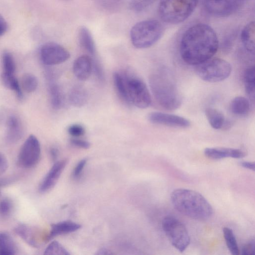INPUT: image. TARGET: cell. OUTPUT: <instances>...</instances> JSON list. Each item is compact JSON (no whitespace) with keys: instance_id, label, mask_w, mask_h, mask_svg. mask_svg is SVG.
I'll list each match as a JSON object with an SVG mask.
<instances>
[{"instance_id":"20","label":"cell","mask_w":255,"mask_h":255,"mask_svg":"<svg viewBox=\"0 0 255 255\" xmlns=\"http://www.w3.org/2000/svg\"><path fill=\"white\" fill-rule=\"evenodd\" d=\"M255 22L251 21L243 29L241 38L242 42L246 49L252 53L255 52Z\"/></svg>"},{"instance_id":"3","label":"cell","mask_w":255,"mask_h":255,"mask_svg":"<svg viewBox=\"0 0 255 255\" xmlns=\"http://www.w3.org/2000/svg\"><path fill=\"white\" fill-rule=\"evenodd\" d=\"M149 87L157 103L162 108L173 111L181 105L182 97L169 72L161 69L149 77Z\"/></svg>"},{"instance_id":"5","label":"cell","mask_w":255,"mask_h":255,"mask_svg":"<svg viewBox=\"0 0 255 255\" xmlns=\"http://www.w3.org/2000/svg\"><path fill=\"white\" fill-rule=\"evenodd\" d=\"M199 0H160V17L165 22L176 24L188 18L193 12Z\"/></svg>"},{"instance_id":"26","label":"cell","mask_w":255,"mask_h":255,"mask_svg":"<svg viewBox=\"0 0 255 255\" xmlns=\"http://www.w3.org/2000/svg\"><path fill=\"white\" fill-rule=\"evenodd\" d=\"M15 232L30 246L38 247L35 234L30 227L25 224H19L15 227Z\"/></svg>"},{"instance_id":"17","label":"cell","mask_w":255,"mask_h":255,"mask_svg":"<svg viewBox=\"0 0 255 255\" xmlns=\"http://www.w3.org/2000/svg\"><path fill=\"white\" fill-rule=\"evenodd\" d=\"M80 228V225L71 221H63L52 224L47 240H49L57 236L75 232Z\"/></svg>"},{"instance_id":"25","label":"cell","mask_w":255,"mask_h":255,"mask_svg":"<svg viewBox=\"0 0 255 255\" xmlns=\"http://www.w3.org/2000/svg\"><path fill=\"white\" fill-rule=\"evenodd\" d=\"M244 81L246 93L249 99L253 103L255 98V67H250L246 69L244 76Z\"/></svg>"},{"instance_id":"39","label":"cell","mask_w":255,"mask_h":255,"mask_svg":"<svg viewBox=\"0 0 255 255\" xmlns=\"http://www.w3.org/2000/svg\"><path fill=\"white\" fill-rule=\"evenodd\" d=\"M87 161L86 159H82L77 164L73 172V175L75 177H77L80 175L87 163Z\"/></svg>"},{"instance_id":"12","label":"cell","mask_w":255,"mask_h":255,"mask_svg":"<svg viewBox=\"0 0 255 255\" xmlns=\"http://www.w3.org/2000/svg\"><path fill=\"white\" fill-rule=\"evenodd\" d=\"M147 118L152 124L172 128H185L190 126V122L188 119L173 114L153 112L149 114Z\"/></svg>"},{"instance_id":"35","label":"cell","mask_w":255,"mask_h":255,"mask_svg":"<svg viewBox=\"0 0 255 255\" xmlns=\"http://www.w3.org/2000/svg\"><path fill=\"white\" fill-rule=\"evenodd\" d=\"M68 133L73 137L83 136L85 133L84 127L80 124H73L67 128Z\"/></svg>"},{"instance_id":"28","label":"cell","mask_w":255,"mask_h":255,"mask_svg":"<svg viewBox=\"0 0 255 255\" xmlns=\"http://www.w3.org/2000/svg\"><path fill=\"white\" fill-rule=\"evenodd\" d=\"M1 78L3 85L8 89L13 91L19 100H22L23 98L22 92L19 82L15 75H8L2 73Z\"/></svg>"},{"instance_id":"30","label":"cell","mask_w":255,"mask_h":255,"mask_svg":"<svg viewBox=\"0 0 255 255\" xmlns=\"http://www.w3.org/2000/svg\"><path fill=\"white\" fill-rule=\"evenodd\" d=\"M3 74L14 75L16 69L15 64L12 54L8 52H3L2 55Z\"/></svg>"},{"instance_id":"42","label":"cell","mask_w":255,"mask_h":255,"mask_svg":"<svg viewBox=\"0 0 255 255\" xmlns=\"http://www.w3.org/2000/svg\"><path fill=\"white\" fill-rule=\"evenodd\" d=\"M50 154L51 157V158L55 160L58 155V150L56 148L52 147L50 150Z\"/></svg>"},{"instance_id":"23","label":"cell","mask_w":255,"mask_h":255,"mask_svg":"<svg viewBox=\"0 0 255 255\" xmlns=\"http://www.w3.org/2000/svg\"><path fill=\"white\" fill-rule=\"evenodd\" d=\"M51 105L55 110L60 109L63 103V96L60 87L55 80L50 79L48 84Z\"/></svg>"},{"instance_id":"1","label":"cell","mask_w":255,"mask_h":255,"mask_svg":"<svg viewBox=\"0 0 255 255\" xmlns=\"http://www.w3.org/2000/svg\"><path fill=\"white\" fill-rule=\"evenodd\" d=\"M218 47L214 30L207 24L199 23L185 31L180 43V53L185 63L196 66L212 58Z\"/></svg>"},{"instance_id":"19","label":"cell","mask_w":255,"mask_h":255,"mask_svg":"<svg viewBox=\"0 0 255 255\" xmlns=\"http://www.w3.org/2000/svg\"><path fill=\"white\" fill-rule=\"evenodd\" d=\"M113 79L115 89L119 97L127 104L131 105L125 73L116 72L113 74Z\"/></svg>"},{"instance_id":"8","label":"cell","mask_w":255,"mask_h":255,"mask_svg":"<svg viewBox=\"0 0 255 255\" xmlns=\"http://www.w3.org/2000/svg\"><path fill=\"white\" fill-rule=\"evenodd\" d=\"M130 104L139 109L148 107L151 98L146 84L138 77L124 73Z\"/></svg>"},{"instance_id":"24","label":"cell","mask_w":255,"mask_h":255,"mask_svg":"<svg viewBox=\"0 0 255 255\" xmlns=\"http://www.w3.org/2000/svg\"><path fill=\"white\" fill-rule=\"evenodd\" d=\"M205 115L209 124L213 128L219 129L226 126L225 117L220 111L209 107L205 110Z\"/></svg>"},{"instance_id":"33","label":"cell","mask_w":255,"mask_h":255,"mask_svg":"<svg viewBox=\"0 0 255 255\" xmlns=\"http://www.w3.org/2000/svg\"><path fill=\"white\" fill-rule=\"evenodd\" d=\"M13 204L11 201L8 198L0 200V216L2 217H8L12 212Z\"/></svg>"},{"instance_id":"6","label":"cell","mask_w":255,"mask_h":255,"mask_svg":"<svg viewBox=\"0 0 255 255\" xmlns=\"http://www.w3.org/2000/svg\"><path fill=\"white\" fill-rule=\"evenodd\" d=\"M195 72L202 80L211 82H219L225 80L232 72L231 64L221 58L210 59L196 65Z\"/></svg>"},{"instance_id":"16","label":"cell","mask_w":255,"mask_h":255,"mask_svg":"<svg viewBox=\"0 0 255 255\" xmlns=\"http://www.w3.org/2000/svg\"><path fill=\"white\" fill-rule=\"evenodd\" d=\"M6 139L9 143L17 142L22 137L23 130L19 119L14 116L9 117L6 124Z\"/></svg>"},{"instance_id":"10","label":"cell","mask_w":255,"mask_h":255,"mask_svg":"<svg viewBox=\"0 0 255 255\" xmlns=\"http://www.w3.org/2000/svg\"><path fill=\"white\" fill-rule=\"evenodd\" d=\"M70 56V53L64 47L55 42L46 43L40 49L41 60L47 66L56 65L64 63Z\"/></svg>"},{"instance_id":"41","label":"cell","mask_w":255,"mask_h":255,"mask_svg":"<svg viewBox=\"0 0 255 255\" xmlns=\"http://www.w3.org/2000/svg\"><path fill=\"white\" fill-rule=\"evenodd\" d=\"M240 164L244 168L255 171V162L251 161H242Z\"/></svg>"},{"instance_id":"40","label":"cell","mask_w":255,"mask_h":255,"mask_svg":"<svg viewBox=\"0 0 255 255\" xmlns=\"http://www.w3.org/2000/svg\"><path fill=\"white\" fill-rule=\"evenodd\" d=\"M7 24L2 16L0 14V37L7 31Z\"/></svg>"},{"instance_id":"29","label":"cell","mask_w":255,"mask_h":255,"mask_svg":"<svg viewBox=\"0 0 255 255\" xmlns=\"http://www.w3.org/2000/svg\"><path fill=\"white\" fill-rule=\"evenodd\" d=\"M223 231L226 244L229 251L233 255H238L240 254V250L232 230L225 227Z\"/></svg>"},{"instance_id":"32","label":"cell","mask_w":255,"mask_h":255,"mask_svg":"<svg viewBox=\"0 0 255 255\" xmlns=\"http://www.w3.org/2000/svg\"><path fill=\"white\" fill-rule=\"evenodd\" d=\"M44 254L69 255L70 254L59 242L53 241L47 247Z\"/></svg>"},{"instance_id":"22","label":"cell","mask_w":255,"mask_h":255,"mask_svg":"<svg viewBox=\"0 0 255 255\" xmlns=\"http://www.w3.org/2000/svg\"><path fill=\"white\" fill-rule=\"evenodd\" d=\"M230 110L235 115L246 117L250 113L251 105L249 100L242 96L236 97L231 102Z\"/></svg>"},{"instance_id":"7","label":"cell","mask_w":255,"mask_h":255,"mask_svg":"<svg viewBox=\"0 0 255 255\" xmlns=\"http://www.w3.org/2000/svg\"><path fill=\"white\" fill-rule=\"evenodd\" d=\"M162 228L172 245L180 252L189 246L190 238L185 226L177 219L165 217L162 222Z\"/></svg>"},{"instance_id":"2","label":"cell","mask_w":255,"mask_h":255,"mask_svg":"<svg viewBox=\"0 0 255 255\" xmlns=\"http://www.w3.org/2000/svg\"><path fill=\"white\" fill-rule=\"evenodd\" d=\"M172 204L181 214L199 221H205L213 214L211 205L200 193L190 189L178 188L170 195Z\"/></svg>"},{"instance_id":"36","label":"cell","mask_w":255,"mask_h":255,"mask_svg":"<svg viewBox=\"0 0 255 255\" xmlns=\"http://www.w3.org/2000/svg\"><path fill=\"white\" fill-rule=\"evenodd\" d=\"M241 254L243 255H254L255 254V241L251 240L242 248Z\"/></svg>"},{"instance_id":"27","label":"cell","mask_w":255,"mask_h":255,"mask_svg":"<svg viewBox=\"0 0 255 255\" xmlns=\"http://www.w3.org/2000/svg\"><path fill=\"white\" fill-rule=\"evenodd\" d=\"M16 245L8 234L0 232V255H12L16 254Z\"/></svg>"},{"instance_id":"9","label":"cell","mask_w":255,"mask_h":255,"mask_svg":"<svg viewBox=\"0 0 255 255\" xmlns=\"http://www.w3.org/2000/svg\"><path fill=\"white\" fill-rule=\"evenodd\" d=\"M41 148L38 139L33 134H30L20 149L17 163L22 168H31L38 163Z\"/></svg>"},{"instance_id":"4","label":"cell","mask_w":255,"mask_h":255,"mask_svg":"<svg viewBox=\"0 0 255 255\" xmlns=\"http://www.w3.org/2000/svg\"><path fill=\"white\" fill-rule=\"evenodd\" d=\"M163 26L157 20L147 19L136 23L130 31L132 44L138 49L150 47L161 37Z\"/></svg>"},{"instance_id":"14","label":"cell","mask_w":255,"mask_h":255,"mask_svg":"<svg viewBox=\"0 0 255 255\" xmlns=\"http://www.w3.org/2000/svg\"><path fill=\"white\" fill-rule=\"evenodd\" d=\"M204 152L207 157L215 160L226 157L241 158L246 155V152L241 149L229 147H208Z\"/></svg>"},{"instance_id":"43","label":"cell","mask_w":255,"mask_h":255,"mask_svg":"<svg viewBox=\"0 0 255 255\" xmlns=\"http://www.w3.org/2000/svg\"><path fill=\"white\" fill-rule=\"evenodd\" d=\"M97 254H98V255H109V254H111V253L107 249H101L99 251H98V252H97Z\"/></svg>"},{"instance_id":"31","label":"cell","mask_w":255,"mask_h":255,"mask_svg":"<svg viewBox=\"0 0 255 255\" xmlns=\"http://www.w3.org/2000/svg\"><path fill=\"white\" fill-rule=\"evenodd\" d=\"M38 80L33 74H24L21 78V87L27 93H32L36 90L38 86Z\"/></svg>"},{"instance_id":"11","label":"cell","mask_w":255,"mask_h":255,"mask_svg":"<svg viewBox=\"0 0 255 255\" xmlns=\"http://www.w3.org/2000/svg\"><path fill=\"white\" fill-rule=\"evenodd\" d=\"M245 0H204L206 10L216 17H226L237 11Z\"/></svg>"},{"instance_id":"15","label":"cell","mask_w":255,"mask_h":255,"mask_svg":"<svg viewBox=\"0 0 255 255\" xmlns=\"http://www.w3.org/2000/svg\"><path fill=\"white\" fill-rule=\"evenodd\" d=\"M92 69V58L87 55L78 57L73 63V73L80 81L87 80L91 74Z\"/></svg>"},{"instance_id":"37","label":"cell","mask_w":255,"mask_h":255,"mask_svg":"<svg viewBox=\"0 0 255 255\" xmlns=\"http://www.w3.org/2000/svg\"><path fill=\"white\" fill-rule=\"evenodd\" d=\"M71 144L81 148L87 149L90 146V143L87 140L73 137L70 140Z\"/></svg>"},{"instance_id":"21","label":"cell","mask_w":255,"mask_h":255,"mask_svg":"<svg viewBox=\"0 0 255 255\" xmlns=\"http://www.w3.org/2000/svg\"><path fill=\"white\" fill-rule=\"evenodd\" d=\"M68 99L70 103L75 107H82L85 105L88 100L86 90L82 86H74L70 91Z\"/></svg>"},{"instance_id":"38","label":"cell","mask_w":255,"mask_h":255,"mask_svg":"<svg viewBox=\"0 0 255 255\" xmlns=\"http://www.w3.org/2000/svg\"><path fill=\"white\" fill-rule=\"evenodd\" d=\"M8 168V161L5 155L0 152V176L2 175Z\"/></svg>"},{"instance_id":"34","label":"cell","mask_w":255,"mask_h":255,"mask_svg":"<svg viewBox=\"0 0 255 255\" xmlns=\"http://www.w3.org/2000/svg\"><path fill=\"white\" fill-rule=\"evenodd\" d=\"M92 71H94L96 78L100 82L105 81V73L102 64L100 62L92 58Z\"/></svg>"},{"instance_id":"18","label":"cell","mask_w":255,"mask_h":255,"mask_svg":"<svg viewBox=\"0 0 255 255\" xmlns=\"http://www.w3.org/2000/svg\"><path fill=\"white\" fill-rule=\"evenodd\" d=\"M78 39L80 45L92 56L96 53L95 43L92 35L85 26H81L78 30Z\"/></svg>"},{"instance_id":"13","label":"cell","mask_w":255,"mask_h":255,"mask_svg":"<svg viewBox=\"0 0 255 255\" xmlns=\"http://www.w3.org/2000/svg\"><path fill=\"white\" fill-rule=\"evenodd\" d=\"M68 160L65 159L54 164L39 185V192L46 193L55 186Z\"/></svg>"}]
</instances>
